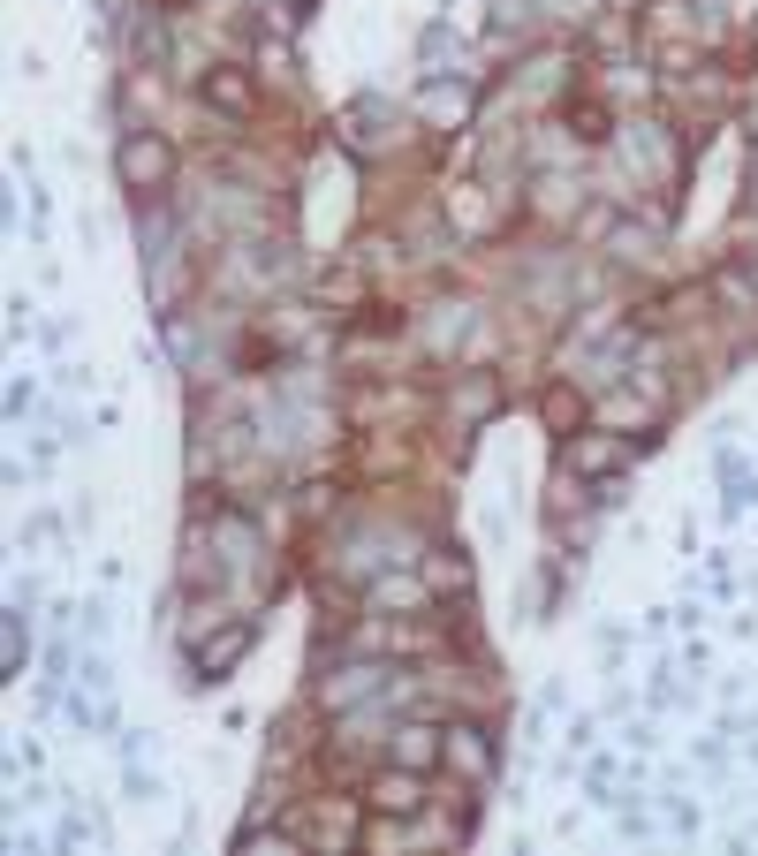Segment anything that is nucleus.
Returning a JSON list of instances; mask_svg holds the SVG:
<instances>
[{"label": "nucleus", "mask_w": 758, "mask_h": 856, "mask_svg": "<svg viewBox=\"0 0 758 856\" xmlns=\"http://www.w3.org/2000/svg\"><path fill=\"white\" fill-rule=\"evenodd\" d=\"M372 803H379V811H417V781L387 773V781H372Z\"/></svg>", "instance_id": "nucleus-1"}, {"label": "nucleus", "mask_w": 758, "mask_h": 856, "mask_svg": "<svg viewBox=\"0 0 758 856\" xmlns=\"http://www.w3.org/2000/svg\"><path fill=\"white\" fill-rule=\"evenodd\" d=\"M395 758H410V766H425V758H433V735H425V728H402Z\"/></svg>", "instance_id": "nucleus-2"}]
</instances>
